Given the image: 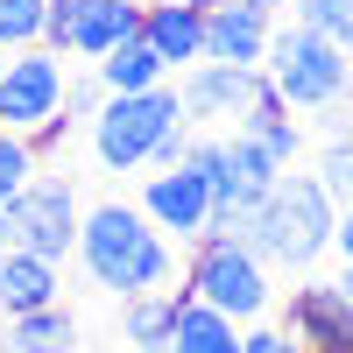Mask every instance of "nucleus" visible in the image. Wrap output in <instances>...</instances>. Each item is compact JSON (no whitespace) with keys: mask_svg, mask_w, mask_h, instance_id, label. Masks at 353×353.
<instances>
[{"mask_svg":"<svg viewBox=\"0 0 353 353\" xmlns=\"http://www.w3.org/2000/svg\"><path fill=\"white\" fill-rule=\"evenodd\" d=\"M269 36H276L269 8H254V0H219V8L205 14V64L261 71L269 64Z\"/></svg>","mask_w":353,"mask_h":353,"instance_id":"obj_10","label":"nucleus"},{"mask_svg":"<svg viewBox=\"0 0 353 353\" xmlns=\"http://www.w3.org/2000/svg\"><path fill=\"white\" fill-rule=\"evenodd\" d=\"M64 85H71V64L57 50H14L8 71H0V128L43 134L64 113Z\"/></svg>","mask_w":353,"mask_h":353,"instance_id":"obj_7","label":"nucleus"},{"mask_svg":"<svg viewBox=\"0 0 353 353\" xmlns=\"http://www.w3.org/2000/svg\"><path fill=\"white\" fill-rule=\"evenodd\" d=\"M43 14L50 0H0V50H43Z\"/></svg>","mask_w":353,"mask_h":353,"instance_id":"obj_21","label":"nucleus"},{"mask_svg":"<svg viewBox=\"0 0 353 353\" xmlns=\"http://www.w3.org/2000/svg\"><path fill=\"white\" fill-rule=\"evenodd\" d=\"M0 353H8V346H0Z\"/></svg>","mask_w":353,"mask_h":353,"instance_id":"obj_36","label":"nucleus"},{"mask_svg":"<svg viewBox=\"0 0 353 353\" xmlns=\"http://www.w3.org/2000/svg\"><path fill=\"white\" fill-rule=\"evenodd\" d=\"M332 233H339V205L325 198V184H318L311 170L290 163L283 184L248 212L241 248H254V254L269 261V269H283V276H311L318 261L332 254Z\"/></svg>","mask_w":353,"mask_h":353,"instance_id":"obj_2","label":"nucleus"},{"mask_svg":"<svg viewBox=\"0 0 353 353\" xmlns=\"http://www.w3.org/2000/svg\"><path fill=\"white\" fill-rule=\"evenodd\" d=\"M254 8H269V14H276V21H283V14H290V8H297V0H254Z\"/></svg>","mask_w":353,"mask_h":353,"instance_id":"obj_30","label":"nucleus"},{"mask_svg":"<svg viewBox=\"0 0 353 353\" xmlns=\"http://www.w3.org/2000/svg\"><path fill=\"white\" fill-rule=\"evenodd\" d=\"M78 269L92 276V290H106L113 304L141 297V290H170L176 283V241L156 233V219L134 198H99L78 219Z\"/></svg>","mask_w":353,"mask_h":353,"instance_id":"obj_1","label":"nucleus"},{"mask_svg":"<svg viewBox=\"0 0 353 353\" xmlns=\"http://www.w3.org/2000/svg\"><path fill=\"white\" fill-rule=\"evenodd\" d=\"M0 325H8V311H0Z\"/></svg>","mask_w":353,"mask_h":353,"instance_id":"obj_35","label":"nucleus"},{"mask_svg":"<svg viewBox=\"0 0 353 353\" xmlns=\"http://www.w3.org/2000/svg\"><path fill=\"white\" fill-rule=\"evenodd\" d=\"M71 21H78V0H50V14H43V50L71 57Z\"/></svg>","mask_w":353,"mask_h":353,"instance_id":"obj_25","label":"nucleus"},{"mask_svg":"<svg viewBox=\"0 0 353 353\" xmlns=\"http://www.w3.org/2000/svg\"><path fill=\"white\" fill-rule=\"evenodd\" d=\"M92 71H99V85H106V99H113V92H156V85H170V64L156 57L149 36H128L121 50H106Z\"/></svg>","mask_w":353,"mask_h":353,"instance_id":"obj_17","label":"nucleus"},{"mask_svg":"<svg viewBox=\"0 0 353 353\" xmlns=\"http://www.w3.org/2000/svg\"><path fill=\"white\" fill-rule=\"evenodd\" d=\"M191 304V290H141V297H121V346L128 353H170L176 311Z\"/></svg>","mask_w":353,"mask_h":353,"instance_id":"obj_13","label":"nucleus"},{"mask_svg":"<svg viewBox=\"0 0 353 353\" xmlns=\"http://www.w3.org/2000/svg\"><path fill=\"white\" fill-rule=\"evenodd\" d=\"M191 134V113L184 99H176V85H156V92H113L99 106V121L85 128V141H92V163L106 176H141L156 170L163 141Z\"/></svg>","mask_w":353,"mask_h":353,"instance_id":"obj_3","label":"nucleus"},{"mask_svg":"<svg viewBox=\"0 0 353 353\" xmlns=\"http://www.w3.org/2000/svg\"><path fill=\"white\" fill-rule=\"evenodd\" d=\"M241 353H304V346L290 339L283 325H269V318H261V325H241Z\"/></svg>","mask_w":353,"mask_h":353,"instance_id":"obj_26","label":"nucleus"},{"mask_svg":"<svg viewBox=\"0 0 353 353\" xmlns=\"http://www.w3.org/2000/svg\"><path fill=\"white\" fill-rule=\"evenodd\" d=\"M332 283H339V297H346V311H353V269H339Z\"/></svg>","mask_w":353,"mask_h":353,"instance_id":"obj_29","label":"nucleus"},{"mask_svg":"<svg viewBox=\"0 0 353 353\" xmlns=\"http://www.w3.org/2000/svg\"><path fill=\"white\" fill-rule=\"evenodd\" d=\"M0 219H8V241H14V248H28V254H43V261H57V269H64V261L78 254L85 198H78L71 176H43V170H36V184H28Z\"/></svg>","mask_w":353,"mask_h":353,"instance_id":"obj_6","label":"nucleus"},{"mask_svg":"<svg viewBox=\"0 0 353 353\" xmlns=\"http://www.w3.org/2000/svg\"><path fill=\"white\" fill-rule=\"evenodd\" d=\"M99 106H106V85L92 64H71V85H64V121L71 128H92L99 121Z\"/></svg>","mask_w":353,"mask_h":353,"instance_id":"obj_23","label":"nucleus"},{"mask_svg":"<svg viewBox=\"0 0 353 353\" xmlns=\"http://www.w3.org/2000/svg\"><path fill=\"white\" fill-rule=\"evenodd\" d=\"M269 85L283 92V106L290 113H325L332 99H346L353 92V64H346V50L332 43V36H318V28H304V21H276V36H269Z\"/></svg>","mask_w":353,"mask_h":353,"instance_id":"obj_4","label":"nucleus"},{"mask_svg":"<svg viewBox=\"0 0 353 353\" xmlns=\"http://www.w3.org/2000/svg\"><path fill=\"white\" fill-rule=\"evenodd\" d=\"M184 8H205V14H212V8H219V0H184Z\"/></svg>","mask_w":353,"mask_h":353,"instance_id":"obj_33","label":"nucleus"},{"mask_svg":"<svg viewBox=\"0 0 353 353\" xmlns=\"http://www.w3.org/2000/svg\"><path fill=\"white\" fill-rule=\"evenodd\" d=\"M254 92H261V71H233V64H191V71H176V99H184L191 128L198 121H241Z\"/></svg>","mask_w":353,"mask_h":353,"instance_id":"obj_11","label":"nucleus"},{"mask_svg":"<svg viewBox=\"0 0 353 353\" xmlns=\"http://www.w3.org/2000/svg\"><path fill=\"white\" fill-rule=\"evenodd\" d=\"M134 205L156 219V233H170V241H184V248H198L205 233H212V184H205L191 163L149 170L141 191H134Z\"/></svg>","mask_w":353,"mask_h":353,"instance_id":"obj_8","label":"nucleus"},{"mask_svg":"<svg viewBox=\"0 0 353 353\" xmlns=\"http://www.w3.org/2000/svg\"><path fill=\"white\" fill-rule=\"evenodd\" d=\"M128 36H141V0H78L71 21V57L99 64L106 50H121Z\"/></svg>","mask_w":353,"mask_h":353,"instance_id":"obj_15","label":"nucleus"},{"mask_svg":"<svg viewBox=\"0 0 353 353\" xmlns=\"http://www.w3.org/2000/svg\"><path fill=\"white\" fill-rule=\"evenodd\" d=\"M332 254H339V269H353V212H339V233H332Z\"/></svg>","mask_w":353,"mask_h":353,"instance_id":"obj_28","label":"nucleus"},{"mask_svg":"<svg viewBox=\"0 0 353 353\" xmlns=\"http://www.w3.org/2000/svg\"><path fill=\"white\" fill-rule=\"evenodd\" d=\"M170 353H241V325L219 318L212 304H184L176 311V332H170Z\"/></svg>","mask_w":353,"mask_h":353,"instance_id":"obj_18","label":"nucleus"},{"mask_svg":"<svg viewBox=\"0 0 353 353\" xmlns=\"http://www.w3.org/2000/svg\"><path fill=\"white\" fill-rule=\"evenodd\" d=\"M141 36L156 43V57L176 71L205 64V8H184V0H141Z\"/></svg>","mask_w":353,"mask_h":353,"instance_id":"obj_12","label":"nucleus"},{"mask_svg":"<svg viewBox=\"0 0 353 353\" xmlns=\"http://www.w3.org/2000/svg\"><path fill=\"white\" fill-rule=\"evenodd\" d=\"M276 325L297 339L304 353H353V311L339 297V283H318V276H297L283 290V318Z\"/></svg>","mask_w":353,"mask_h":353,"instance_id":"obj_9","label":"nucleus"},{"mask_svg":"<svg viewBox=\"0 0 353 353\" xmlns=\"http://www.w3.org/2000/svg\"><path fill=\"white\" fill-rule=\"evenodd\" d=\"M36 170H43V149H36V134H14V128H0V212L36 184Z\"/></svg>","mask_w":353,"mask_h":353,"instance_id":"obj_20","label":"nucleus"},{"mask_svg":"<svg viewBox=\"0 0 353 353\" xmlns=\"http://www.w3.org/2000/svg\"><path fill=\"white\" fill-rule=\"evenodd\" d=\"M311 176L325 184V198L339 205V212H353V141H318Z\"/></svg>","mask_w":353,"mask_h":353,"instance_id":"obj_22","label":"nucleus"},{"mask_svg":"<svg viewBox=\"0 0 353 353\" xmlns=\"http://www.w3.org/2000/svg\"><path fill=\"white\" fill-rule=\"evenodd\" d=\"M21 346H64V353H78V311L71 304H43V311L8 318V353H21Z\"/></svg>","mask_w":353,"mask_h":353,"instance_id":"obj_19","label":"nucleus"},{"mask_svg":"<svg viewBox=\"0 0 353 353\" xmlns=\"http://www.w3.org/2000/svg\"><path fill=\"white\" fill-rule=\"evenodd\" d=\"M339 50H346V64H353V28H346V36H339Z\"/></svg>","mask_w":353,"mask_h":353,"instance_id":"obj_32","label":"nucleus"},{"mask_svg":"<svg viewBox=\"0 0 353 353\" xmlns=\"http://www.w3.org/2000/svg\"><path fill=\"white\" fill-rule=\"evenodd\" d=\"M8 248H14V241H8V219H0V261H8Z\"/></svg>","mask_w":353,"mask_h":353,"instance_id":"obj_31","label":"nucleus"},{"mask_svg":"<svg viewBox=\"0 0 353 353\" xmlns=\"http://www.w3.org/2000/svg\"><path fill=\"white\" fill-rule=\"evenodd\" d=\"M184 290L198 304H212L219 318H233V325H261V318L276 311V297H283L276 269L254 248H241V241H198L191 269H184Z\"/></svg>","mask_w":353,"mask_h":353,"instance_id":"obj_5","label":"nucleus"},{"mask_svg":"<svg viewBox=\"0 0 353 353\" xmlns=\"http://www.w3.org/2000/svg\"><path fill=\"white\" fill-rule=\"evenodd\" d=\"M43 304H64V269L28 248H8V261H0V311L21 318V311H43Z\"/></svg>","mask_w":353,"mask_h":353,"instance_id":"obj_14","label":"nucleus"},{"mask_svg":"<svg viewBox=\"0 0 353 353\" xmlns=\"http://www.w3.org/2000/svg\"><path fill=\"white\" fill-rule=\"evenodd\" d=\"M233 128H241V134H254V141H261V149H269V156H276L283 170L304 156V128L290 121V106H283V92L269 85V71H261V92L248 99V113H241Z\"/></svg>","mask_w":353,"mask_h":353,"instance_id":"obj_16","label":"nucleus"},{"mask_svg":"<svg viewBox=\"0 0 353 353\" xmlns=\"http://www.w3.org/2000/svg\"><path fill=\"white\" fill-rule=\"evenodd\" d=\"M21 353H64V346H21Z\"/></svg>","mask_w":353,"mask_h":353,"instance_id":"obj_34","label":"nucleus"},{"mask_svg":"<svg viewBox=\"0 0 353 353\" xmlns=\"http://www.w3.org/2000/svg\"><path fill=\"white\" fill-rule=\"evenodd\" d=\"M318 141H353V92L318 113Z\"/></svg>","mask_w":353,"mask_h":353,"instance_id":"obj_27","label":"nucleus"},{"mask_svg":"<svg viewBox=\"0 0 353 353\" xmlns=\"http://www.w3.org/2000/svg\"><path fill=\"white\" fill-rule=\"evenodd\" d=\"M290 21H304V28H318V36H346L353 28V0H297V8H290Z\"/></svg>","mask_w":353,"mask_h":353,"instance_id":"obj_24","label":"nucleus"}]
</instances>
